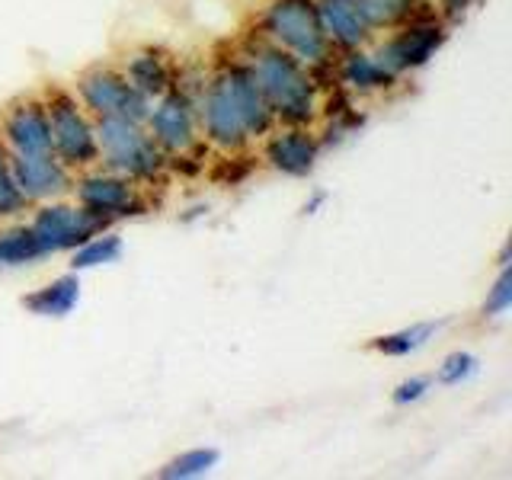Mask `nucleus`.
I'll return each mask as SVG.
<instances>
[{"mask_svg": "<svg viewBox=\"0 0 512 480\" xmlns=\"http://www.w3.org/2000/svg\"><path fill=\"white\" fill-rule=\"evenodd\" d=\"M196 112L202 138L228 154L244 151L253 138H263L276 125L244 58L224 64L218 74L208 77L196 96Z\"/></svg>", "mask_w": 512, "mask_h": 480, "instance_id": "nucleus-1", "label": "nucleus"}, {"mask_svg": "<svg viewBox=\"0 0 512 480\" xmlns=\"http://www.w3.org/2000/svg\"><path fill=\"white\" fill-rule=\"evenodd\" d=\"M244 64L279 125H311L320 112V93L314 68L295 55L269 45L266 39L247 48Z\"/></svg>", "mask_w": 512, "mask_h": 480, "instance_id": "nucleus-2", "label": "nucleus"}, {"mask_svg": "<svg viewBox=\"0 0 512 480\" xmlns=\"http://www.w3.org/2000/svg\"><path fill=\"white\" fill-rule=\"evenodd\" d=\"M96 151L109 173H119L132 183H154L167 170V154L157 148L144 122L132 119H93Z\"/></svg>", "mask_w": 512, "mask_h": 480, "instance_id": "nucleus-3", "label": "nucleus"}, {"mask_svg": "<svg viewBox=\"0 0 512 480\" xmlns=\"http://www.w3.org/2000/svg\"><path fill=\"white\" fill-rule=\"evenodd\" d=\"M260 32L269 45L295 55L308 68H324L333 58L314 0H269L260 16Z\"/></svg>", "mask_w": 512, "mask_h": 480, "instance_id": "nucleus-4", "label": "nucleus"}, {"mask_svg": "<svg viewBox=\"0 0 512 480\" xmlns=\"http://www.w3.org/2000/svg\"><path fill=\"white\" fill-rule=\"evenodd\" d=\"M45 116H48V135H52V154L61 160L71 173L90 170L100 164L96 151V122L90 112L80 106L71 90L52 87L42 96Z\"/></svg>", "mask_w": 512, "mask_h": 480, "instance_id": "nucleus-5", "label": "nucleus"}, {"mask_svg": "<svg viewBox=\"0 0 512 480\" xmlns=\"http://www.w3.org/2000/svg\"><path fill=\"white\" fill-rule=\"evenodd\" d=\"M144 128L154 138V144L170 157H186L199 144V112H196V96L186 87L173 84L167 93H160L151 100L148 116H144Z\"/></svg>", "mask_w": 512, "mask_h": 480, "instance_id": "nucleus-6", "label": "nucleus"}, {"mask_svg": "<svg viewBox=\"0 0 512 480\" xmlns=\"http://www.w3.org/2000/svg\"><path fill=\"white\" fill-rule=\"evenodd\" d=\"M74 96L93 119H132L144 122L151 100L138 93L119 68H90L77 77Z\"/></svg>", "mask_w": 512, "mask_h": 480, "instance_id": "nucleus-7", "label": "nucleus"}, {"mask_svg": "<svg viewBox=\"0 0 512 480\" xmlns=\"http://www.w3.org/2000/svg\"><path fill=\"white\" fill-rule=\"evenodd\" d=\"M77 192V205L84 208L87 215L109 228L112 221L122 218H138L148 212V199L141 196L138 183L125 180L119 173H87L71 186Z\"/></svg>", "mask_w": 512, "mask_h": 480, "instance_id": "nucleus-8", "label": "nucleus"}, {"mask_svg": "<svg viewBox=\"0 0 512 480\" xmlns=\"http://www.w3.org/2000/svg\"><path fill=\"white\" fill-rule=\"evenodd\" d=\"M32 237L39 240L42 253H68L74 247L84 244L87 237L106 231L93 215H87L80 205H64V202H52L42 205L29 221Z\"/></svg>", "mask_w": 512, "mask_h": 480, "instance_id": "nucleus-9", "label": "nucleus"}, {"mask_svg": "<svg viewBox=\"0 0 512 480\" xmlns=\"http://www.w3.org/2000/svg\"><path fill=\"white\" fill-rule=\"evenodd\" d=\"M404 29L394 32V36L375 48L378 61L388 68L391 74L404 77L407 71L423 68V64L439 52L445 42V23L439 20H416L410 16L407 23H400Z\"/></svg>", "mask_w": 512, "mask_h": 480, "instance_id": "nucleus-10", "label": "nucleus"}, {"mask_svg": "<svg viewBox=\"0 0 512 480\" xmlns=\"http://www.w3.org/2000/svg\"><path fill=\"white\" fill-rule=\"evenodd\" d=\"M0 141L13 157L52 154V135H48V116L42 96H26L4 109L0 116Z\"/></svg>", "mask_w": 512, "mask_h": 480, "instance_id": "nucleus-11", "label": "nucleus"}, {"mask_svg": "<svg viewBox=\"0 0 512 480\" xmlns=\"http://www.w3.org/2000/svg\"><path fill=\"white\" fill-rule=\"evenodd\" d=\"M320 151L324 141L311 132V125H272L266 132L263 160L285 176H308L320 160Z\"/></svg>", "mask_w": 512, "mask_h": 480, "instance_id": "nucleus-12", "label": "nucleus"}, {"mask_svg": "<svg viewBox=\"0 0 512 480\" xmlns=\"http://www.w3.org/2000/svg\"><path fill=\"white\" fill-rule=\"evenodd\" d=\"M320 26L333 48L352 52V48H365L375 36V20L368 16L362 0H314Z\"/></svg>", "mask_w": 512, "mask_h": 480, "instance_id": "nucleus-13", "label": "nucleus"}, {"mask_svg": "<svg viewBox=\"0 0 512 480\" xmlns=\"http://www.w3.org/2000/svg\"><path fill=\"white\" fill-rule=\"evenodd\" d=\"M10 167H13V180L20 186L26 202H52L64 192H71L74 180L71 170L61 164L55 154H36V157H13L10 154Z\"/></svg>", "mask_w": 512, "mask_h": 480, "instance_id": "nucleus-14", "label": "nucleus"}, {"mask_svg": "<svg viewBox=\"0 0 512 480\" xmlns=\"http://www.w3.org/2000/svg\"><path fill=\"white\" fill-rule=\"evenodd\" d=\"M119 71L128 77V84L148 96V100H157L160 93H167L176 84L173 61L167 52H160V48H138V52L125 55Z\"/></svg>", "mask_w": 512, "mask_h": 480, "instance_id": "nucleus-15", "label": "nucleus"}, {"mask_svg": "<svg viewBox=\"0 0 512 480\" xmlns=\"http://www.w3.org/2000/svg\"><path fill=\"white\" fill-rule=\"evenodd\" d=\"M336 74H340V84L346 90L359 93V96L384 93L400 80L397 74H391L388 68H384L375 52H365V48H352V52H346Z\"/></svg>", "mask_w": 512, "mask_h": 480, "instance_id": "nucleus-16", "label": "nucleus"}, {"mask_svg": "<svg viewBox=\"0 0 512 480\" xmlns=\"http://www.w3.org/2000/svg\"><path fill=\"white\" fill-rule=\"evenodd\" d=\"M80 301V282L77 276H61L55 282H48L39 292H32L23 298L26 311L39 317H64L74 311V304Z\"/></svg>", "mask_w": 512, "mask_h": 480, "instance_id": "nucleus-17", "label": "nucleus"}, {"mask_svg": "<svg viewBox=\"0 0 512 480\" xmlns=\"http://www.w3.org/2000/svg\"><path fill=\"white\" fill-rule=\"evenodd\" d=\"M119 256H122V237L112 234V231H100V234L87 237L84 244L71 250V266H74V272L96 269V266L116 263Z\"/></svg>", "mask_w": 512, "mask_h": 480, "instance_id": "nucleus-18", "label": "nucleus"}, {"mask_svg": "<svg viewBox=\"0 0 512 480\" xmlns=\"http://www.w3.org/2000/svg\"><path fill=\"white\" fill-rule=\"evenodd\" d=\"M42 247L39 240L32 237L29 224H20V228L0 231V269H13V266H29L42 260Z\"/></svg>", "mask_w": 512, "mask_h": 480, "instance_id": "nucleus-19", "label": "nucleus"}, {"mask_svg": "<svg viewBox=\"0 0 512 480\" xmlns=\"http://www.w3.org/2000/svg\"><path fill=\"white\" fill-rule=\"evenodd\" d=\"M439 324H416V327H407V330H397V333H388V336H378L372 340V349L381 352V356H410V352L423 349L432 336H436Z\"/></svg>", "mask_w": 512, "mask_h": 480, "instance_id": "nucleus-20", "label": "nucleus"}, {"mask_svg": "<svg viewBox=\"0 0 512 480\" xmlns=\"http://www.w3.org/2000/svg\"><path fill=\"white\" fill-rule=\"evenodd\" d=\"M221 455L215 448H192V452H183L180 458H173L170 464L160 468V477L164 480H192V477H205L208 471L218 468Z\"/></svg>", "mask_w": 512, "mask_h": 480, "instance_id": "nucleus-21", "label": "nucleus"}, {"mask_svg": "<svg viewBox=\"0 0 512 480\" xmlns=\"http://www.w3.org/2000/svg\"><path fill=\"white\" fill-rule=\"evenodd\" d=\"M368 16L375 20L378 29L384 26H400L407 23L410 16H416V10H420L423 0H362Z\"/></svg>", "mask_w": 512, "mask_h": 480, "instance_id": "nucleus-22", "label": "nucleus"}, {"mask_svg": "<svg viewBox=\"0 0 512 480\" xmlns=\"http://www.w3.org/2000/svg\"><path fill=\"white\" fill-rule=\"evenodd\" d=\"M29 202L23 199L20 186L13 180V167H10V151L4 148V141H0V221L4 218H13L20 215Z\"/></svg>", "mask_w": 512, "mask_h": 480, "instance_id": "nucleus-23", "label": "nucleus"}, {"mask_svg": "<svg viewBox=\"0 0 512 480\" xmlns=\"http://www.w3.org/2000/svg\"><path fill=\"white\" fill-rule=\"evenodd\" d=\"M477 372V359L471 356V352H452L436 372V381L445 384V388H455V384L468 381L471 375Z\"/></svg>", "mask_w": 512, "mask_h": 480, "instance_id": "nucleus-24", "label": "nucleus"}, {"mask_svg": "<svg viewBox=\"0 0 512 480\" xmlns=\"http://www.w3.org/2000/svg\"><path fill=\"white\" fill-rule=\"evenodd\" d=\"M512 308V276H509V263H503L500 279L493 282L490 295L484 301V317H503Z\"/></svg>", "mask_w": 512, "mask_h": 480, "instance_id": "nucleus-25", "label": "nucleus"}, {"mask_svg": "<svg viewBox=\"0 0 512 480\" xmlns=\"http://www.w3.org/2000/svg\"><path fill=\"white\" fill-rule=\"evenodd\" d=\"M432 388V381L429 378H407V381H400L397 388H394V404L397 407H407V404H416V400H423Z\"/></svg>", "mask_w": 512, "mask_h": 480, "instance_id": "nucleus-26", "label": "nucleus"}, {"mask_svg": "<svg viewBox=\"0 0 512 480\" xmlns=\"http://www.w3.org/2000/svg\"><path fill=\"white\" fill-rule=\"evenodd\" d=\"M471 0H442V16L445 20H458V16L468 10Z\"/></svg>", "mask_w": 512, "mask_h": 480, "instance_id": "nucleus-27", "label": "nucleus"}, {"mask_svg": "<svg viewBox=\"0 0 512 480\" xmlns=\"http://www.w3.org/2000/svg\"><path fill=\"white\" fill-rule=\"evenodd\" d=\"M320 202H324V196H314L308 205H304V212H308V215H314L317 212V208H320Z\"/></svg>", "mask_w": 512, "mask_h": 480, "instance_id": "nucleus-28", "label": "nucleus"}]
</instances>
